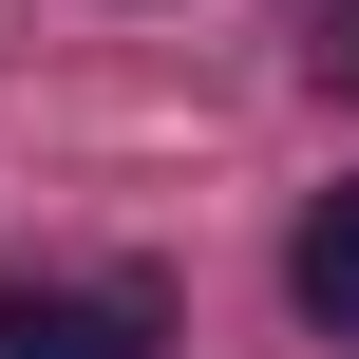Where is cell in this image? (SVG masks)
Returning a JSON list of instances; mask_svg holds the SVG:
<instances>
[{
    "label": "cell",
    "instance_id": "1",
    "mask_svg": "<svg viewBox=\"0 0 359 359\" xmlns=\"http://www.w3.org/2000/svg\"><path fill=\"white\" fill-rule=\"evenodd\" d=\"M0 359H170V284H0Z\"/></svg>",
    "mask_w": 359,
    "mask_h": 359
},
{
    "label": "cell",
    "instance_id": "2",
    "mask_svg": "<svg viewBox=\"0 0 359 359\" xmlns=\"http://www.w3.org/2000/svg\"><path fill=\"white\" fill-rule=\"evenodd\" d=\"M284 284H303V322H322V341H359V170L322 189V208H303V246H284Z\"/></svg>",
    "mask_w": 359,
    "mask_h": 359
},
{
    "label": "cell",
    "instance_id": "3",
    "mask_svg": "<svg viewBox=\"0 0 359 359\" xmlns=\"http://www.w3.org/2000/svg\"><path fill=\"white\" fill-rule=\"evenodd\" d=\"M322 76H359V19H322Z\"/></svg>",
    "mask_w": 359,
    "mask_h": 359
}]
</instances>
